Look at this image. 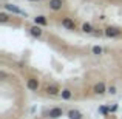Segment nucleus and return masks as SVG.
Segmentation results:
<instances>
[{"label": "nucleus", "instance_id": "nucleus-1", "mask_svg": "<svg viewBox=\"0 0 122 119\" xmlns=\"http://www.w3.org/2000/svg\"><path fill=\"white\" fill-rule=\"evenodd\" d=\"M5 9H6V11H9V12L20 14V16H25V17H26V12H25L23 9H20L19 6H15V5H11V3H6V5H5Z\"/></svg>", "mask_w": 122, "mask_h": 119}, {"label": "nucleus", "instance_id": "nucleus-2", "mask_svg": "<svg viewBox=\"0 0 122 119\" xmlns=\"http://www.w3.org/2000/svg\"><path fill=\"white\" fill-rule=\"evenodd\" d=\"M62 108H59V107H56V108H51L50 110V118L51 119H57V118H60L62 116Z\"/></svg>", "mask_w": 122, "mask_h": 119}, {"label": "nucleus", "instance_id": "nucleus-3", "mask_svg": "<svg viewBox=\"0 0 122 119\" xmlns=\"http://www.w3.org/2000/svg\"><path fill=\"white\" fill-rule=\"evenodd\" d=\"M119 33L121 31L117 30V28H111V26H108L107 30H105V34H107L108 37H116V36H119Z\"/></svg>", "mask_w": 122, "mask_h": 119}, {"label": "nucleus", "instance_id": "nucleus-4", "mask_svg": "<svg viewBox=\"0 0 122 119\" xmlns=\"http://www.w3.org/2000/svg\"><path fill=\"white\" fill-rule=\"evenodd\" d=\"M50 8L57 11V9L62 8V0H50Z\"/></svg>", "mask_w": 122, "mask_h": 119}, {"label": "nucleus", "instance_id": "nucleus-5", "mask_svg": "<svg viewBox=\"0 0 122 119\" xmlns=\"http://www.w3.org/2000/svg\"><path fill=\"white\" fill-rule=\"evenodd\" d=\"M68 118L70 119H82V113L77 110H70L68 111Z\"/></svg>", "mask_w": 122, "mask_h": 119}, {"label": "nucleus", "instance_id": "nucleus-6", "mask_svg": "<svg viewBox=\"0 0 122 119\" xmlns=\"http://www.w3.org/2000/svg\"><path fill=\"white\" fill-rule=\"evenodd\" d=\"M26 85H28V88H30V90H33V91L39 88V82H37V79H30Z\"/></svg>", "mask_w": 122, "mask_h": 119}, {"label": "nucleus", "instance_id": "nucleus-7", "mask_svg": "<svg viewBox=\"0 0 122 119\" xmlns=\"http://www.w3.org/2000/svg\"><path fill=\"white\" fill-rule=\"evenodd\" d=\"M94 93H97V94H104V93H105V85L102 82L96 83V85H94Z\"/></svg>", "mask_w": 122, "mask_h": 119}, {"label": "nucleus", "instance_id": "nucleus-8", "mask_svg": "<svg viewBox=\"0 0 122 119\" xmlns=\"http://www.w3.org/2000/svg\"><path fill=\"white\" fill-rule=\"evenodd\" d=\"M62 25L65 28H68V30H73V28H74V22L70 20V19H63V20H62Z\"/></svg>", "mask_w": 122, "mask_h": 119}, {"label": "nucleus", "instance_id": "nucleus-9", "mask_svg": "<svg viewBox=\"0 0 122 119\" xmlns=\"http://www.w3.org/2000/svg\"><path fill=\"white\" fill-rule=\"evenodd\" d=\"M31 34H33V36H36V37H39L40 34H42V30L39 28V25H36V26L31 28Z\"/></svg>", "mask_w": 122, "mask_h": 119}, {"label": "nucleus", "instance_id": "nucleus-10", "mask_svg": "<svg viewBox=\"0 0 122 119\" xmlns=\"http://www.w3.org/2000/svg\"><path fill=\"white\" fill-rule=\"evenodd\" d=\"M34 22H36V25H46V19H45L43 16L36 17V19H34Z\"/></svg>", "mask_w": 122, "mask_h": 119}, {"label": "nucleus", "instance_id": "nucleus-11", "mask_svg": "<svg viewBox=\"0 0 122 119\" xmlns=\"http://www.w3.org/2000/svg\"><path fill=\"white\" fill-rule=\"evenodd\" d=\"M71 98V91L70 90H62V99H70Z\"/></svg>", "mask_w": 122, "mask_h": 119}, {"label": "nucleus", "instance_id": "nucleus-12", "mask_svg": "<svg viewBox=\"0 0 122 119\" xmlns=\"http://www.w3.org/2000/svg\"><path fill=\"white\" fill-rule=\"evenodd\" d=\"M46 91L50 93V94H57V91H59V90H57L56 87H48V88H46Z\"/></svg>", "mask_w": 122, "mask_h": 119}, {"label": "nucleus", "instance_id": "nucleus-13", "mask_svg": "<svg viewBox=\"0 0 122 119\" xmlns=\"http://www.w3.org/2000/svg\"><path fill=\"white\" fill-rule=\"evenodd\" d=\"M82 30L85 31V33H91V31H93V28H91V25H90V23H85V25L82 26Z\"/></svg>", "mask_w": 122, "mask_h": 119}, {"label": "nucleus", "instance_id": "nucleus-14", "mask_svg": "<svg viewBox=\"0 0 122 119\" xmlns=\"http://www.w3.org/2000/svg\"><path fill=\"white\" fill-rule=\"evenodd\" d=\"M93 54H97V56L102 54V48L101 47H94V48H93Z\"/></svg>", "mask_w": 122, "mask_h": 119}, {"label": "nucleus", "instance_id": "nucleus-15", "mask_svg": "<svg viewBox=\"0 0 122 119\" xmlns=\"http://www.w3.org/2000/svg\"><path fill=\"white\" fill-rule=\"evenodd\" d=\"M99 111H101V113H108V111H110V108H107V107H101V108H99Z\"/></svg>", "mask_w": 122, "mask_h": 119}, {"label": "nucleus", "instance_id": "nucleus-16", "mask_svg": "<svg viewBox=\"0 0 122 119\" xmlns=\"http://www.w3.org/2000/svg\"><path fill=\"white\" fill-rule=\"evenodd\" d=\"M108 91H110L111 94H114V93H116V88H114V87H110V88H108Z\"/></svg>", "mask_w": 122, "mask_h": 119}, {"label": "nucleus", "instance_id": "nucleus-17", "mask_svg": "<svg viewBox=\"0 0 122 119\" xmlns=\"http://www.w3.org/2000/svg\"><path fill=\"white\" fill-rule=\"evenodd\" d=\"M117 110V105H113V107H110V111H116Z\"/></svg>", "mask_w": 122, "mask_h": 119}]
</instances>
